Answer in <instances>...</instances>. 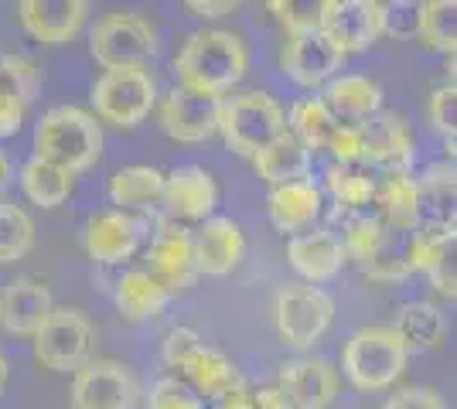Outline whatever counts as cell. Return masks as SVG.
<instances>
[{
  "label": "cell",
  "mask_w": 457,
  "mask_h": 409,
  "mask_svg": "<svg viewBox=\"0 0 457 409\" xmlns=\"http://www.w3.org/2000/svg\"><path fill=\"white\" fill-rule=\"evenodd\" d=\"M246 69V45L232 31H198L185 41V48L174 59V72L181 78V86L209 96H226L228 89H236Z\"/></svg>",
  "instance_id": "6da1fadb"
},
{
  "label": "cell",
  "mask_w": 457,
  "mask_h": 409,
  "mask_svg": "<svg viewBox=\"0 0 457 409\" xmlns=\"http://www.w3.org/2000/svg\"><path fill=\"white\" fill-rule=\"evenodd\" d=\"M103 154V130L96 117L79 106H55L35 127V157L58 164L62 171H89Z\"/></svg>",
  "instance_id": "7a4b0ae2"
},
{
  "label": "cell",
  "mask_w": 457,
  "mask_h": 409,
  "mask_svg": "<svg viewBox=\"0 0 457 409\" xmlns=\"http://www.w3.org/2000/svg\"><path fill=\"white\" fill-rule=\"evenodd\" d=\"M406 358L410 351L393 328H362L345 341L342 369L355 389L379 392L406 372Z\"/></svg>",
  "instance_id": "3957f363"
},
{
  "label": "cell",
  "mask_w": 457,
  "mask_h": 409,
  "mask_svg": "<svg viewBox=\"0 0 457 409\" xmlns=\"http://www.w3.org/2000/svg\"><path fill=\"white\" fill-rule=\"evenodd\" d=\"M219 134L226 136V147L239 157L260 154L280 134H287V113L273 96L249 89L222 102Z\"/></svg>",
  "instance_id": "277c9868"
},
{
  "label": "cell",
  "mask_w": 457,
  "mask_h": 409,
  "mask_svg": "<svg viewBox=\"0 0 457 409\" xmlns=\"http://www.w3.org/2000/svg\"><path fill=\"white\" fill-rule=\"evenodd\" d=\"M154 99L157 89L144 69H106L93 86L96 117L120 130H134L151 117Z\"/></svg>",
  "instance_id": "5b68a950"
},
{
  "label": "cell",
  "mask_w": 457,
  "mask_h": 409,
  "mask_svg": "<svg viewBox=\"0 0 457 409\" xmlns=\"http://www.w3.org/2000/svg\"><path fill=\"white\" fill-rule=\"evenodd\" d=\"M31 338L35 358L48 372H76L93 355V324L76 307H52Z\"/></svg>",
  "instance_id": "8992f818"
},
{
  "label": "cell",
  "mask_w": 457,
  "mask_h": 409,
  "mask_svg": "<svg viewBox=\"0 0 457 409\" xmlns=\"http://www.w3.org/2000/svg\"><path fill=\"white\" fill-rule=\"evenodd\" d=\"M273 314H277V331L284 338V345L304 351L314 341H321V334L331 328L335 300L314 283H287L277 293Z\"/></svg>",
  "instance_id": "52a82bcc"
},
{
  "label": "cell",
  "mask_w": 457,
  "mask_h": 409,
  "mask_svg": "<svg viewBox=\"0 0 457 409\" xmlns=\"http://www.w3.org/2000/svg\"><path fill=\"white\" fill-rule=\"evenodd\" d=\"M89 52L103 69H144V61L157 52V35L137 14H106L96 20Z\"/></svg>",
  "instance_id": "ba28073f"
},
{
  "label": "cell",
  "mask_w": 457,
  "mask_h": 409,
  "mask_svg": "<svg viewBox=\"0 0 457 409\" xmlns=\"http://www.w3.org/2000/svg\"><path fill=\"white\" fill-rule=\"evenodd\" d=\"M137 379L123 362L113 358H89L72 372V409H130L137 403Z\"/></svg>",
  "instance_id": "9c48e42d"
},
{
  "label": "cell",
  "mask_w": 457,
  "mask_h": 409,
  "mask_svg": "<svg viewBox=\"0 0 457 409\" xmlns=\"http://www.w3.org/2000/svg\"><path fill=\"white\" fill-rule=\"evenodd\" d=\"M222 117V96H209L188 86H178L161 102V127L178 143H202L212 134H219Z\"/></svg>",
  "instance_id": "30bf717a"
},
{
  "label": "cell",
  "mask_w": 457,
  "mask_h": 409,
  "mask_svg": "<svg viewBox=\"0 0 457 409\" xmlns=\"http://www.w3.org/2000/svg\"><path fill=\"white\" fill-rule=\"evenodd\" d=\"M410 263L417 273H427L440 297L454 300V225L447 222H420L410 235Z\"/></svg>",
  "instance_id": "8fae6325"
},
{
  "label": "cell",
  "mask_w": 457,
  "mask_h": 409,
  "mask_svg": "<svg viewBox=\"0 0 457 409\" xmlns=\"http://www.w3.org/2000/svg\"><path fill=\"white\" fill-rule=\"evenodd\" d=\"M277 389L290 409H328L338 399V372L324 358H294L280 365Z\"/></svg>",
  "instance_id": "7c38bea8"
},
{
  "label": "cell",
  "mask_w": 457,
  "mask_h": 409,
  "mask_svg": "<svg viewBox=\"0 0 457 409\" xmlns=\"http://www.w3.org/2000/svg\"><path fill=\"white\" fill-rule=\"evenodd\" d=\"M342 61L345 52L324 31H304V35H290L280 65H284V72L297 86L318 89L328 78H335V72L342 69Z\"/></svg>",
  "instance_id": "4fadbf2b"
},
{
  "label": "cell",
  "mask_w": 457,
  "mask_h": 409,
  "mask_svg": "<svg viewBox=\"0 0 457 409\" xmlns=\"http://www.w3.org/2000/svg\"><path fill=\"white\" fill-rule=\"evenodd\" d=\"M321 31L345 55L365 52L386 35V4L382 0H338Z\"/></svg>",
  "instance_id": "5bb4252c"
},
{
  "label": "cell",
  "mask_w": 457,
  "mask_h": 409,
  "mask_svg": "<svg viewBox=\"0 0 457 409\" xmlns=\"http://www.w3.org/2000/svg\"><path fill=\"white\" fill-rule=\"evenodd\" d=\"M21 28L41 45H65L82 31L89 0H21Z\"/></svg>",
  "instance_id": "9a60e30c"
},
{
  "label": "cell",
  "mask_w": 457,
  "mask_h": 409,
  "mask_svg": "<svg viewBox=\"0 0 457 409\" xmlns=\"http://www.w3.org/2000/svg\"><path fill=\"white\" fill-rule=\"evenodd\" d=\"M151 276L168 293H185L198 280V263H195V239L185 229H161L151 242Z\"/></svg>",
  "instance_id": "2e32d148"
},
{
  "label": "cell",
  "mask_w": 457,
  "mask_h": 409,
  "mask_svg": "<svg viewBox=\"0 0 457 409\" xmlns=\"http://www.w3.org/2000/svg\"><path fill=\"white\" fill-rule=\"evenodd\" d=\"M52 307H55L52 290L41 280L18 276L0 293V328L7 334H18V338H31Z\"/></svg>",
  "instance_id": "e0dca14e"
},
{
  "label": "cell",
  "mask_w": 457,
  "mask_h": 409,
  "mask_svg": "<svg viewBox=\"0 0 457 409\" xmlns=\"http://www.w3.org/2000/svg\"><path fill=\"white\" fill-rule=\"evenodd\" d=\"M287 259L290 266L301 273L311 283H328L345 270L348 256H345L342 235L331 229H314V233H297L287 242Z\"/></svg>",
  "instance_id": "ac0fdd59"
},
{
  "label": "cell",
  "mask_w": 457,
  "mask_h": 409,
  "mask_svg": "<svg viewBox=\"0 0 457 409\" xmlns=\"http://www.w3.org/2000/svg\"><path fill=\"white\" fill-rule=\"evenodd\" d=\"M144 225L127 212H96L86 225V253L103 266H116L137 253Z\"/></svg>",
  "instance_id": "d6986e66"
},
{
  "label": "cell",
  "mask_w": 457,
  "mask_h": 409,
  "mask_svg": "<svg viewBox=\"0 0 457 409\" xmlns=\"http://www.w3.org/2000/svg\"><path fill=\"white\" fill-rule=\"evenodd\" d=\"M168 212L185 222H205L219 205L215 177L205 168H178L164 175V198Z\"/></svg>",
  "instance_id": "ffe728a7"
},
{
  "label": "cell",
  "mask_w": 457,
  "mask_h": 409,
  "mask_svg": "<svg viewBox=\"0 0 457 409\" xmlns=\"http://www.w3.org/2000/svg\"><path fill=\"white\" fill-rule=\"evenodd\" d=\"M195 239V263L205 276H228L246 256L243 229L232 218H205Z\"/></svg>",
  "instance_id": "44dd1931"
},
{
  "label": "cell",
  "mask_w": 457,
  "mask_h": 409,
  "mask_svg": "<svg viewBox=\"0 0 457 409\" xmlns=\"http://www.w3.org/2000/svg\"><path fill=\"white\" fill-rule=\"evenodd\" d=\"M365 164L382 171H406L413 160V136L396 113H376L362 123Z\"/></svg>",
  "instance_id": "7402d4cb"
},
{
  "label": "cell",
  "mask_w": 457,
  "mask_h": 409,
  "mask_svg": "<svg viewBox=\"0 0 457 409\" xmlns=\"http://www.w3.org/2000/svg\"><path fill=\"white\" fill-rule=\"evenodd\" d=\"M178 372L188 379L191 392L198 399H209V403L222 399L226 392L239 389V386H246V379L232 365V358H226L219 348H209L205 341L191 351L188 358H185V365Z\"/></svg>",
  "instance_id": "603a6c76"
},
{
  "label": "cell",
  "mask_w": 457,
  "mask_h": 409,
  "mask_svg": "<svg viewBox=\"0 0 457 409\" xmlns=\"http://www.w3.org/2000/svg\"><path fill=\"white\" fill-rule=\"evenodd\" d=\"M267 209L280 233H307L321 218V188L304 177L290 181V184H277L267 198Z\"/></svg>",
  "instance_id": "cb8c5ba5"
},
{
  "label": "cell",
  "mask_w": 457,
  "mask_h": 409,
  "mask_svg": "<svg viewBox=\"0 0 457 409\" xmlns=\"http://www.w3.org/2000/svg\"><path fill=\"white\" fill-rule=\"evenodd\" d=\"M321 99L335 113V119H345V123H365L382 110V89L365 76L331 78Z\"/></svg>",
  "instance_id": "d4e9b609"
},
{
  "label": "cell",
  "mask_w": 457,
  "mask_h": 409,
  "mask_svg": "<svg viewBox=\"0 0 457 409\" xmlns=\"http://www.w3.org/2000/svg\"><path fill=\"white\" fill-rule=\"evenodd\" d=\"M249 160H253L256 175L277 188V184H290V181L307 177L311 151H304V143L294 134H280L270 147H263L260 154H253Z\"/></svg>",
  "instance_id": "484cf974"
},
{
  "label": "cell",
  "mask_w": 457,
  "mask_h": 409,
  "mask_svg": "<svg viewBox=\"0 0 457 409\" xmlns=\"http://www.w3.org/2000/svg\"><path fill=\"white\" fill-rule=\"evenodd\" d=\"M168 297L171 293L164 290L147 270L123 273L120 283H116V307H120V314L127 321H134V324L154 321L157 314L168 307Z\"/></svg>",
  "instance_id": "4316f807"
},
{
  "label": "cell",
  "mask_w": 457,
  "mask_h": 409,
  "mask_svg": "<svg viewBox=\"0 0 457 409\" xmlns=\"http://www.w3.org/2000/svg\"><path fill=\"white\" fill-rule=\"evenodd\" d=\"M379 218L386 229H417L420 225V181L406 171H389L382 188H376Z\"/></svg>",
  "instance_id": "83f0119b"
},
{
  "label": "cell",
  "mask_w": 457,
  "mask_h": 409,
  "mask_svg": "<svg viewBox=\"0 0 457 409\" xmlns=\"http://www.w3.org/2000/svg\"><path fill=\"white\" fill-rule=\"evenodd\" d=\"M161 198H164V175L157 168L137 164V168H123L110 177V201L120 205V212H127V209L147 212Z\"/></svg>",
  "instance_id": "f1b7e54d"
},
{
  "label": "cell",
  "mask_w": 457,
  "mask_h": 409,
  "mask_svg": "<svg viewBox=\"0 0 457 409\" xmlns=\"http://www.w3.org/2000/svg\"><path fill=\"white\" fill-rule=\"evenodd\" d=\"M393 331L400 334V341L406 345V351H434L444 345V334H447V324H444V314L434 307V304H406L400 311V321Z\"/></svg>",
  "instance_id": "f546056e"
},
{
  "label": "cell",
  "mask_w": 457,
  "mask_h": 409,
  "mask_svg": "<svg viewBox=\"0 0 457 409\" xmlns=\"http://www.w3.org/2000/svg\"><path fill=\"white\" fill-rule=\"evenodd\" d=\"M410 235L413 229H386L379 249L362 263V273L376 283H393L413 273L410 263Z\"/></svg>",
  "instance_id": "4dcf8cb0"
},
{
  "label": "cell",
  "mask_w": 457,
  "mask_h": 409,
  "mask_svg": "<svg viewBox=\"0 0 457 409\" xmlns=\"http://www.w3.org/2000/svg\"><path fill=\"white\" fill-rule=\"evenodd\" d=\"M21 188L24 195L31 198L41 209H55L62 205L69 192H72V175L62 171L58 164H48L41 157H31L24 168H21Z\"/></svg>",
  "instance_id": "1f68e13d"
},
{
  "label": "cell",
  "mask_w": 457,
  "mask_h": 409,
  "mask_svg": "<svg viewBox=\"0 0 457 409\" xmlns=\"http://www.w3.org/2000/svg\"><path fill=\"white\" fill-rule=\"evenodd\" d=\"M417 35L427 48L454 55L457 45V0H420Z\"/></svg>",
  "instance_id": "d6a6232c"
},
{
  "label": "cell",
  "mask_w": 457,
  "mask_h": 409,
  "mask_svg": "<svg viewBox=\"0 0 457 409\" xmlns=\"http://www.w3.org/2000/svg\"><path fill=\"white\" fill-rule=\"evenodd\" d=\"M287 123H290V134L304 143V151H328V140H331L335 127H338V119L324 106L321 96L294 102Z\"/></svg>",
  "instance_id": "836d02e7"
},
{
  "label": "cell",
  "mask_w": 457,
  "mask_h": 409,
  "mask_svg": "<svg viewBox=\"0 0 457 409\" xmlns=\"http://www.w3.org/2000/svg\"><path fill=\"white\" fill-rule=\"evenodd\" d=\"M324 177L335 201L348 212H362L376 201V181L362 164H335Z\"/></svg>",
  "instance_id": "e575fe53"
},
{
  "label": "cell",
  "mask_w": 457,
  "mask_h": 409,
  "mask_svg": "<svg viewBox=\"0 0 457 409\" xmlns=\"http://www.w3.org/2000/svg\"><path fill=\"white\" fill-rule=\"evenodd\" d=\"M338 0H267L270 14L287 35H304V31H321Z\"/></svg>",
  "instance_id": "d590c367"
},
{
  "label": "cell",
  "mask_w": 457,
  "mask_h": 409,
  "mask_svg": "<svg viewBox=\"0 0 457 409\" xmlns=\"http://www.w3.org/2000/svg\"><path fill=\"white\" fill-rule=\"evenodd\" d=\"M35 246V222L24 209L0 201V263H18Z\"/></svg>",
  "instance_id": "8d00e7d4"
},
{
  "label": "cell",
  "mask_w": 457,
  "mask_h": 409,
  "mask_svg": "<svg viewBox=\"0 0 457 409\" xmlns=\"http://www.w3.org/2000/svg\"><path fill=\"white\" fill-rule=\"evenodd\" d=\"M382 235H386V225H382L379 215H355V218H348L345 239H342L345 256L362 266L365 259L379 249Z\"/></svg>",
  "instance_id": "74e56055"
},
{
  "label": "cell",
  "mask_w": 457,
  "mask_h": 409,
  "mask_svg": "<svg viewBox=\"0 0 457 409\" xmlns=\"http://www.w3.org/2000/svg\"><path fill=\"white\" fill-rule=\"evenodd\" d=\"M0 93H11L21 102L38 96V69L21 55H0Z\"/></svg>",
  "instance_id": "f35d334b"
},
{
  "label": "cell",
  "mask_w": 457,
  "mask_h": 409,
  "mask_svg": "<svg viewBox=\"0 0 457 409\" xmlns=\"http://www.w3.org/2000/svg\"><path fill=\"white\" fill-rule=\"evenodd\" d=\"M151 409H202V399L191 392L188 382L164 375L157 379L151 389Z\"/></svg>",
  "instance_id": "ab89813d"
},
{
  "label": "cell",
  "mask_w": 457,
  "mask_h": 409,
  "mask_svg": "<svg viewBox=\"0 0 457 409\" xmlns=\"http://www.w3.org/2000/svg\"><path fill=\"white\" fill-rule=\"evenodd\" d=\"M427 117H430V123H434V130H437L440 136L454 140V134H457V89H454V82L434 89V96H430V102H427Z\"/></svg>",
  "instance_id": "60d3db41"
},
{
  "label": "cell",
  "mask_w": 457,
  "mask_h": 409,
  "mask_svg": "<svg viewBox=\"0 0 457 409\" xmlns=\"http://www.w3.org/2000/svg\"><path fill=\"white\" fill-rule=\"evenodd\" d=\"M328 151L335 154L338 164H365L362 123H338L331 140H328Z\"/></svg>",
  "instance_id": "b9f144b4"
},
{
  "label": "cell",
  "mask_w": 457,
  "mask_h": 409,
  "mask_svg": "<svg viewBox=\"0 0 457 409\" xmlns=\"http://www.w3.org/2000/svg\"><path fill=\"white\" fill-rule=\"evenodd\" d=\"M198 345H202L198 331H191V328H174V331L168 334V341H164V362H168V369H181L185 358H188Z\"/></svg>",
  "instance_id": "7bdbcfd3"
},
{
  "label": "cell",
  "mask_w": 457,
  "mask_h": 409,
  "mask_svg": "<svg viewBox=\"0 0 457 409\" xmlns=\"http://www.w3.org/2000/svg\"><path fill=\"white\" fill-rule=\"evenodd\" d=\"M382 409H444V399L434 389L410 386V389H400L396 396H389V403Z\"/></svg>",
  "instance_id": "ee69618b"
},
{
  "label": "cell",
  "mask_w": 457,
  "mask_h": 409,
  "mask_svg": "<svg viewBox=\"0 0 457 409\" xmlns=\"http://www.w3.org/2000/svg\"><path fill=\"white\" fill-rule=\"evenodd\" d=\"M24 110H28V102H21L11 93H0V136L18 134L21 123H24Z\"/></svg>",
  "instance_id": "f6af8a7d"
},
{
  "label": "cell",
  "mask_w": 457,
  "mask_h": 409,
  "mask_svg": "<svg viewBox=\"0 0 457 409\" xmlns=\"http://www.w3.org/2000/svg\"><path fill=\"white\" fill-rule=\"evenodd\" d=\"M185 4H188L191 14H198V18H226L232 11H239L243 0H185Z\"/></svg>",
  "instance_id": "bcb514c9"
},
{
  "label": "cell",
  "mask_w": 457,
  "mask_h": 409,
  "mask_svg": "<svg viewBox=\"0 0 457 409\" xmlns=\"http://www.w3.org/2000/svg\"><path fill=\"white\" fill-rule=\"evenodd\" d=\"M215 409H256L253 406V389L239 386V389L226 392L222 399H215Z\"/></svg>",
  "instance_id": "7dc6e473"
},
{
  "label": "cell",
  "mask_w": 457,
  "mask_h": 409,
  "mask_svg": "<svg viewBox=\"0 0 457 409\" xmlns=\"http://www.w3.org/2000/svg\"><path fill=\"white\" fill-rule=\"evenodd\" d=\"M253 406H256V409H290V406H287V399L280 396V389H277V386H270V389L253 392Z\"/></svg>",
  "instance_id": "c3c4849f"
},
{
  "label": "cell",
  "mask_w": 457,
  "mask_h": 409,
  "mask_svg": "<svg viewBox=\"0 0 457 409\" xmlns=\"http://www.w3.org/2000/svg\"><path fill=\"white\" fill-rule=\"evenodd\" d=\"M4 386H7V358L0 355V392H4Z\"/></svg>",
  "instance_id": "681fc988"
},
{
  "label": "cell",
  "mask_w": 457,
  "mask_h": 409,
  "mask_svg": "<svg viewBox=\"0 0 457 409\" xmlns=\"http://www.w3.org/2000/svg\"><path fill=\"white\" fill-rule=\"evenodd\" d=\"M4 181H7V157L0 151V188H4Z\"/></svg>",
  "instance_id": "f907efd6"
},
{
  "label": "cell",
  "mask_w": 457,
  "mask_h": 409,
  "mask_svg": "<svg viewBox=\"0 0 457 409\" xmlns=\"http://www.w3.org/2000/svg\"><path fill=\"white\" fill-rule=\"evenodd\" d=\"M0 55H4V52H0Z\"/></svg>",
  "instance_id": "816d5d0a"
}]
</instances>
